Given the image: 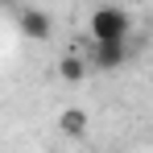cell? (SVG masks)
Returning <instances> with one entry per match:
<instances>
[{
    "mask_svg": "<svg viewBox=\"0 0 153 153\" xmlns=\"http://www.w3.org/2000/svg\"><path fill=\"white\" fill-rule=\"evenodd\" d=\"M87 29H91V42H120V37H128L132 21H128V13H124V8L103 4V8H95V13H91Z\"/></svg>",
    "mask_w": 153,
    "mask_h": 153,
    "instance_id": "1",
    "label": "cell"
},
{
    "mask_svg": "<svg viewBox=\"0 0 153 153\" xmlns=\"http://www.w3.org/2000/svg\"><path fill=\"white\" fill-rule=\"evenodd\" d=\"M58 75H62V83H83V79H87V62H83L79 54H62Z\"/></svg>",
    "mask_w": 153,
    "mask_h": 153,
    "instance_id": "5",
    "label": "cell"
},
{
    "mask_svg": "<svg viewBox=\"0 0 153 153\" xmlns=\"http://www.w3.org/2000/svg\"><path fill=\"white\" fill-rule=\"evenodd\" d=\"M21 33H25L29 42H50L54 37V21L46 8H25L21 13Z\"/></svg>",
    "mask_w": 153,
    "mask_h": 153,
    "instance_id": "3",
    "label": "cell"
},
{
    "mask_svg": "<svg viewBox=\"0 0 153 153\" xmlns=\"http://www.w3.org/2000/svg\"><path fill=\"white\" fill-rule=\"evenodd\" d=\"M58 128H62V132H66V137H83V132H87V112H83V108H62V116H58Z\"/></svg>",
    "mask_w": 153,
    "mask_h": 153,
    "instance_id": "4",
    "label": "cell"
},
{
    "mask_svg": "<svg viewBox=\"0 0 153 153\" xmlns=\"http://www.w3.org/2000/svg\"><path fill=\"white\" fill-rule=\"evenodd\" d=\"M128 62V37L120 42H91V66L95 71H116Z\"/></svg>",
    "mask_w": 153,
    "mask_h": 153,
    "instance_id": "2",
    "label": "cell"
}]
</instances>
